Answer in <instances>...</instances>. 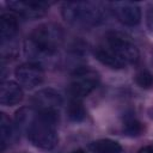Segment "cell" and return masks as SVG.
<instances>
[{"label": "cell", "mask_w": 153, "mask_h": 153, "mask_svg": "<svg viewBox=\"0 0 153 153\" xmlns=\"http://www.w3.org/2000/svg\"><path fill=\"white\" fill-rule=\"evenodd\" d=\"M122 129H123V133L128 136H137L143 131V126L134 116L128 115V116L124 117Z\"/></svg>", "instance_id": "cell-15"}, {"label": "cell", "mask_w": 153, "mask_h": 153, "mask_svg": "<svg viewBox=\"0 0 153 153\" xmlns=\"http://www.w3.org/2000/svg\"><path fill=\"white\" fill-rule=\"evenodd\" d=\"M63 18L78 26H93L100 24L106 17L105 8L99 2L69 1L62 6Z\"/></svg>", "instance_id": "cell-4"}, {"label": "cell", "mask_w": 153, "mask_h": 153, "mask_svg": "<svg viewBox=\"0 0 153 153\" xmlns=\"http://www.w3.org/2000/svg\"><path fill=\"white\" fill-rule=\"evenodd\" d=\"M92 153H121L122 147L118 142L110 139H100L90 143L88 146Z\"/></svg>", "instance_id": "cell-12"}, {"label": "cell", "mask_w": 153, "mask_h": 153, "mask_svg": "<svg viewBox=\"0 0 153 153\" xmlns=\"http://www.w3.org/2000/svg\"><path fill=\"white\" fill-rule=\"evenodd\" d=\"M63 42L62 29L53 23L37 26L24 42V54L32 62L53 56Z\"/></svg>", "instance_id": "cell-2"}, {"label": "cell", "mask_w": 153, "mask_h": 153, "mask_svg": "<svg viewBox=\"0 0 153 153\" xmlns=\"http://www.w3.org/2000/svg\"><path fill=\"white\" fill-rule=\"evenodd\" d=\"M137 153H153V146H145L140 148Z\"/></svg>", "instance_id": "cell-18"}, {"label": "cell", "mask_w": 153, "mask_h": 153, "mask_svg": "<svg viewBox=\"0 0 153 153\" xmlns=\"http://www.w3.org/2000/svg\"><path fill=\"white\" fill-rule=\"evenodd\" d=\"M72 153H85V151H82V149H76V151H73Z\"/></svg>", "instance_id": "cell-19"}, {"label": "cell", "mask_w": 153, "mask_h": 153, "mask_svg": "<svg viewBox=\"0 0 153 153\" xmlns=\"http://www.w3.org/2000/svg\"><path fill=\"white\" fill-rule=\"evenodd\" d=\"M63 104L61 94L53 88H43L35 93L32 98V105L36 112L39 114H54L60 115V109Z\"/></svg>", "instance_id": "cell-6"}, {"label": "cell", "mask_w": 153, "mask_h": 153, "mask_svg": "<svg viewBox=\"0 0 153 153\" xmlns=\"http://www.w3.org/2000/svg\"><path fill=\"white\" fill-rule=\"evenodd\" d=\"M99 84V74L87 67L78 68L71 80L69 85V93L72 98L81 99L88 96Z\"/></svg>", "instance_id": "cell-5"}, {"label": "cell", "mask_w": 153, "mask_h": 153, "mask_svg": "<svg viewBox=\"0 0 153 153\" xmlns=\"http://www.w3.org/2000/svg\"><path fill=\"white\" fill-rule=\"evenodd\" d=\"M112 11L118 19L124 25L134 26L137 25L141 20V10L134 2L128 1H120L112 4Z\"/></svg>", "instance_id": "cell-9"}, {"label": "cell", "mask_w": 153, "mask_h": 153, "mask_svg": "<svg viewBox=\"0 0 153 153\" xmlns=\"http://www.w3.org/2000/svg\"><path fill=\"white\" fill-rule=\"evenodd\" d=\"M68 118L73 122H80L86 117V110L81 103V99L72 98L67 105Z\"/></svg>", "instance_id": "cell-13"}, {"label": "cell", "mask_w": 153, "mask_h": 153, "mask_svg": "<svg viewBox=\"0 0 153 153\" xmlns=\"http://www.w3.org/2000/svg\"><path fill=\"white\" fill-rule=\"evenodd\" d=\"M16 79L20 86L26 88H33L38 86L44 78V72L38 62H25L18 66L14 71Z\"/></svg>", "instance_id": "cell-7"}, {"label": "cell", "mask_w": 153, "mask_h": 153, "mask_svg": "<svg viewBox=\"0 0 153 153\" xmlns=\"http://www.w3.org/2000/svg\"><path fill=\"white\" fill-rule=\"evenodd\" d=\"M59 115L35 112L26 124L27 137L31 143L41 149H51L59 141L57 136Z\"/></svg>", "instance_id": "cell-3"}, {"label": "cell", "mask_w": 153, "mask_h": 153, "mask_svg": "<svg viewBox=\"0 0 153 153\" xmlns=\"http://www.w3.org/2000/svg\"><path fill=\"white\" fill-rule=\"evenodd\" d=\"M96 57L110 68L121 69L139 60V49L133 39L122 32L110 31L96 47Z\"/></svg>", "instance_id": "cell-1"}, {"label": "cell", "mask_w": 153, "mask_h": 153, "mask_svg": "<svg viewBox=\"0 0 153 153\" xmlns=\"http://www.w3.org/2000/svg\"><path fill=\"white\" fill-rule=\"evenodd\" d=\"M7 6L17 14L29 18L36 19L43 17L49 8V4L44 1H24V0H13L8 1Z\"/></svg>", "instance_id": "cell-8"}, {"label": "cell", "mask_w": 153, "mask_h": 153, "mask_svg": "<svg viewBox=\"0 0 153 153\" xmlns=\"http://www.w3.org/2000/svg\"><path fill=\"white\" fill-rule=\"evenodd\" d=\"M19 23L14 14L12 13H4L0 17V36L1 41L6 42L12 39L16 33L18 32Z\"/></svg>", "instance_id": "cell-11"}, {"label": "cell", "mask_w": 153, "mask_h": 153, "mask_svg": "<svg viewBox=\"0 0 153 153\" xmlns=\"http://www.w3.org/2000/svg\"><path fill=\"white\" fill-rule=\"evenodd\" d=\"M12 123L10 117L6 114H1L0 116V134H1V151H4L6 148V146L10 143V140L12 137Z\"/></svg>", "instance_id": "cell-14"}, {"label": "cell", "mask_w": 153, "mask_h": 153, "mask_svg": "<svg viewBox=\"0 0 153 153\" xmlns=\"http://www.w3.org/2000/svg\"><path fill=\"white\" fill-rule=\"evenodd\" d=\"M135 82L141 88L148 90L153 87V74L147 69H141L135 75Z\"/></svg>", "instance_id": "cell-16"}, {"label": "cell", "mask_w": 153, "mask_h": 153, "mask_svg": "<svg viewBox=\"0 0 153 153\" xmlns=\"http://www.w3.org/2000/svg\"><path fill=\"white\" fill-rule=\"evenodd\" d=\"M146 19H147V25H148V27L153 31V7L148 10L147 16H146Z\"/></svg>", "instance_id": "cell-17"}, {"label": "cell", "mask_w": 153, "mask_h": 153, "mask_svg": "<svg viewBox=\"0 0 153 153\" xmlns=\"http://www.w3.org/2000/svg\"><path fill=\"white\" fill-rule=\"evenodd\" d=\"M23 88L18 82L14 81H4L0 87V103L6 106H12L22 102L23 99Z\"/></svg>", "instance_id": "cell-10"}]
</instances>
